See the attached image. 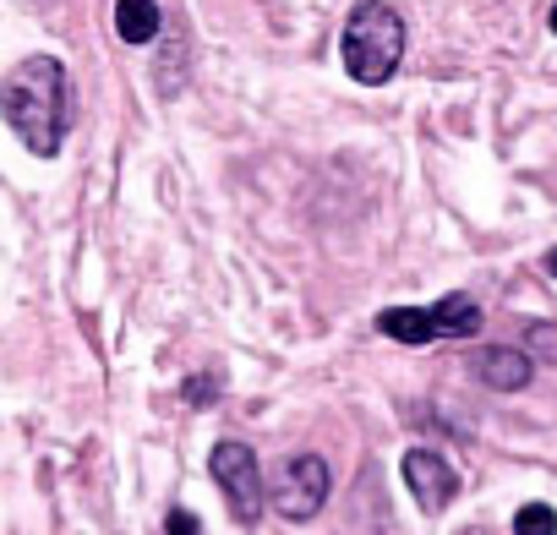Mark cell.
<instances>
[{
  "label": "cell",
  "instance_id": "8",
  "mask_svg": "<svg viewBox=\"0 0 557 535\" xmlns=\"http://www.w3.org/2000/svg\"><path fill=\"white\" fill-rule=\"evenodd\" d=\"M159 28H164L159 0H115V34L126 45H148V39H159Z\"/></svg>",
  "mask_w": 557,
  "mask_h": 535
},
{
  "label": "cell",
  "instance_id": "13",
  "mask_svg": "<svg viewBox=\"0 0 557 535\" xmlns=\"http://www.w3.org/2000/svg\"><path fill=\"white\" fill-rule=\"evenodd\" d=\"M546 274H557V251H546Z\"/></svg>",
  "mask_w": 557,
  "mask_h": 535
},
{
  "label": "cell",
  "instance_id": "2",
  "mask_svg": "<svg viewBox=\"0 0 557 535\" xmlns=\"http://www.w3.org/2000/svg\"><path fill=\"white\" fill-rule=\"evenodd\" d=\"M339 55H345V72L361 83V88H383L399 61H405V23L388 0H361L345 23V39H339Z\"/></svg>",
  "mask_w": 557,
  "mask_h": 535
},
{
  "label": "cell",
  "instance_id": "3",
  "mask_svg": "<svg viewBox=\"0 0 557 535\" xmlns=\"http://www.w3.org/2000/svg\"><path fill=\"white\" fill-rule=\"evenodd\" d=\"M481 328V307L470 296H448L437 307H394L377 318V334L399 339V345H432V339H470Z\"/></svg>",
  "mask_w": 557,
  "mask_h": 535
},
{
  "label": "cell",
  "instance_id": "12",
  "mask_svg": "<svg viewBox=\"0 0 557 535\" xmlns=\"http://www.w3.org/2000/svg\"><path fill=\"white\" fill-rule=\"evenodd\" d=\"M164 535H202V530H197V513H191V508H170Z\"/></svg>",
  "mask_w": 557,
  "mask_h": 535
},
{
  "label": "cell",
  "instance_id": "7",
  "mask_svg": "<svg viewBox=\"0 0 557 535\" xmlns=\"http://www.w3.org/2000/svg\"><path fill=\"white\" fill-rule=\"evenodd\" d=\"M470 372H475V383H486L492 394H513V388L530 383L535 361H530L519 345H486V350L470 356Z\"/></svg>",
  "mask_w": 557,
  "mask_h": 535
},
{
  "label": "cell",
  "instance_id": "4",
  "mask_svg": "<svg viewBox=\"0 0 557 535\" xmlns=\"http://www.w3.org/2000/svg\"><path fill=\"white\" fill-rule=\"evenodd\" d=\"M208 470H213V486L224 492L230 513H235L240 524H251V519L262 513V464H257V453L230 437V443H213Z\"/></svg>",
  "mask_w": 557,
  "mask_h": 535
},
{
  "label": "cell",
  "instance_id": "10",
  "mask_svg": "<svg viewBox=\"0 0 557 535\" xmlns=\"http://www.w3.org/2000/svg\"><path fill=\"white\" fill-rule=\"evenodd\" d=\"M524 356L530 361H557V323H524Z\"/></svg>",
  "mask_w": 557,
  "mask_h": 535
},
{
  "label": "cell",
  "instance_id": "1",
  "mask_svg": "<svg viewBox=\"0 0 557 535\" xmlns=\"http://www.w3.org/2000/svg\"><path fill=\"white\" fill-rule=\"evenodd\" d=\"M0 115L34 159H55L72 132V83L55 55H28L0 83Z\"/></svg>",
  "mask_w": 557,
  "mask_h": 535
},
{
  "label": "cell",
  "instance_id": "14",
  "mask_svg": "<svg viewBox=\"0 0 557 535\" xmlns=\"http://www.w3.org/2000/svg\"><path fill=\"white\" fill-rule=\"evenodd\" d=\"M552 34H557V7H552Z\"/></svg>",
  "mask_w": 557,
  "mask_h": 535
},
{
  "label": "cell",
  "instance_id": "5",
  "mask_svg": "<svg viewBox=\"0 0 557 535\" xmlns=\"http://www.w3.org/2000/svg\"><path fill=\"white\" fill-rule=\"evenodd\" d=\"M329 486H334L329 459L323 453H296V459L278 464V475H273V508L285 513L290 524H301V519H312L329 502Z\"/></svg>",
  "mask_w": 557,
  "mask_h": 535
},
{
  "label": "cell",
  "instance_id": "9",
  "mask_svg": "<svg viewBox=\"0 0 557 535\" xmlns=\"http://www.w3.org/2000/svg\"><path fill=\"white\" fill-rule=\"evenodd\" d=\"M513 535H557V513L546 502H524L513 513Z\"/></svg>",
  "mask_w": 557,
  "mask_h": 535
},
{
  "label": "cell",
  "instance_id": "6",
  "mask_svg": "<svg viewBox=\"0 0 557 535\" xmlns=\"http://www.w3.org/2000/svg\"><path fill=\"white\" fill-rule=\"evenodd\" d=\"M405 481H410V492H416V502L426 513H443L459 497V475H454V464L437 448H410L405 453Z\"/></svg>",
  "mask_w": 557,
  "mask_h": 535
},
{
  "label": "cell",
  "instance_id": "11",
  "mask_svg": "<svg viewBox=\"0 0 557 535\" xmlns=\"http://www.w3.org/2000/svg\"><path fill=\"white\" fill-rule=\"evenodd\" d=\"M181 394H186V405H213L224 388H219V377H213V372H197V377H186V388H181Z\"/></svg>",
  "mask_w": 557,
  "mask_h": 535
}]
</instances>
